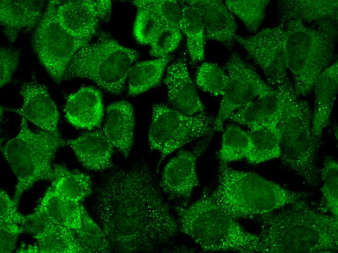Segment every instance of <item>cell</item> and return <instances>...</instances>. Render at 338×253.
<instances>
[{
    "label": "cell",
    "instance_id": "obj_1",
    "mask_svg": "<svg viewBox=\"0 0 338 253\" xmlns=\"http://www.w3.org/2000/svg\"><path fill=\"white\" fill-rule=\"evenodd\" d=\"M94 209L116 252H152L180 232L145 160L112 172L98 190Z\"/></svg>",
    "mask_w": 338,
    "mask_h": 253
},
{
    "label": "cell",
    "instance_id": "obj_2",
    "mask_svg": "<svg viewBox=\"0 0 338 253\" xmlns=\"http://www.w3.org/2000/svg\"><path fill=\"white\" fill-rule=\"evenodd\" d=\"M259 253H335L338 218L313 210L298 200L258 218Z\"/></svg>",
    "mask_w": 338,
    "mask_h": 253
},
{
    "label": "cell",
    "instance_id": "obj_3",
    "mask_svg": "<svg viewBox=\"0 0 338 253\" xmlns=\"http://www.w3.org/2000/svg\"><path fill=\"white\" fill-rule=\"evenodd\" d=\"M215 202L234 218H255L279 210L307 194L290 190L251 172L234 169L220 161Z\"/></svg>",
    "mask_w": 338,
    "mask_h": 253
},
{
    "label": "cell",
    "instance_id": "obj_4",
    "mask_svg": "<svg viewBox=\"0 0 338 253\" xmlns=\"http://www.w3.org/2000/svg\"><path fill=\"white\" fill-rule=\"evenodd\" d=\"M175 209L180 232L191 238L203 250L259 252L258 234L245 230L215 202L208 189L190 205L177 206Z\"/></svg>",
    "mask_w": 338,
    "mask_h": 253
},
{
    "label": "cell",
    "instance_id": "obj_5",
    "mask_svg": "<svg viewBox=\"0 0 338 253\" xmlns=\"http://www.w3.org/2000/svg\"><path fill=\"white\" fill-rule=\"evenodd\" d=\"M284 25L287 69L293 77L296 95L304 96L334 58L338 22H324L312 27L293 20Z\"/></svg>",
    "mask_w": 338,
    "mask_h": 253
},
{
    "label": "cell",
    "instance_id": "obj_6",
    "mask_svg": "<svg viewBox=\"0 0 338 253\" xmlns=\"http://www.w3.org/2000/svg\"><path fill=\"white\" fill-rule=\"evenodd\" d=\"M139 57L136 50L120 44L105 32L88 42L74 55L63 80L85 78L114 95L124 91L129 72Z\"/></svg>",
    "mask_w": 338,
    "mask_h": 253
},
{
    "label": "cell",
    "instance_id": "obj_7",
    "mask_svg": "<svg viewBox=\"0 0 338 253\" xmlns=\"http://www.w3.org/2000/svg\"><path fill=\"white\" fill-rule=\"evenodd\" d=\"M66 145L61 136L39 129L32 131L21 118L18 133L9 140L1 152L17 182L13 200L17 206L22 194L40 181H51V162L57 150Z\"/></svg>",
    "mask_w": 338,
    "mask_h": 253
},
{
    "label": "cell",
    "instance_id": "obj_8",
    "mask_svg": "<svg viewBox=\"0 0 338 253\" xmlns=\"http://www.w3.org/2000/svg\"><path fill=\"white\" fill-rule=\"evenodd\" d=\"M295 97L279 119L283 165L310 186L320 182L317 156L320 143L312 134V111L306 101Z\"/></svg>",
    "mask_w": 338,
    "mask_h": 253
},
{
    "label": "cell",
    "instance_id": "obj_9",
    "mask_svg": "<svg viewBox=\"0 0 338 253\" xmlns=\"http://www.w3.org/2000/svg\"><path fill=\"white\" fill-rule=\"evenodd\" d=\"M60 0H50L32 36L33 50L53 81L60 83L74 55L90 39L76 37L59 21L56 8Z\"/></svg>",
    "mask_w": 338,
    "mask_h": 253
},
{
    "label": "cell",
    "instance_id": "obj_10",
    "mask_svg": "<svg viewBox=\"0 0 338 253\" xmlns=\"http://www.w3.org/2000/svg\"><path fill=\"white\" fill-rule=\"evenodd\" d=\"M214 120L207 113L191 116L165 104H155L148 134L149 146L160 153V163L185 145L214 133Z\"/></svg>",
    "mask_w": 338,
    "mask_h": 253
},
{
    "label": "cell",
    "instance_id": "obj_11",
    "mask_svg": "<svg viewBox=\"0 0 338 253\" xmlns=\"http://www.w3.org/2000/svg\"><path fill=\"white\" fill-rule=\"evenodd\" d=\"M225 68L228 83L214 120V132L223 130L224 122L235 112L254 100L270 93L274 89L236 53L228 58Z\"/></svg>",
    "mask_w": 338,
    "mask_h": 253
},
{
    "label": "cell",
    "instance_id": "obj_12",
    "mask_svg": "<svg viewBox=\"0 0 338 253\" xmlns=\"http://www.w3.org/2000/svg\"><path fill=\"white\" fill-rule=\"evenodd\" d=\"M285 26L263 28L251 36H237V41L249 57L262 70L269 84L274 88L289 80L285 51Z\"/></svg>",
    "mask_w": 338,
    "mask_h": 253
},
{
    "label": "cell",
    "instance_id": "obj_13",
    "mask_svg": "<svg viewBox=\"0 0 338 253\" xmlns=\"http://www.w3.org/2000/svg\"><path fill=\"white\" fill-rule=\"evenodd\" d=\"M213 133L200 140L191 150L181 151L165 166L159 181L160 189L172 198L187 200L199 185L196 170L198 158L208 147Z\"/></svg>",
    "mask_w": 338,
    "mask_h": 253
},
{
    "label": "cell",
    "instance_id": "obj_14",
    "mask_svg": "<svg viewBox=\"0 0 338 253\" xmlns=\"http://www.w3.org/2000/svg\"><path fill=\"white\" fill-rule=\"evenodd\" d=\"M20 226L37 240L40 253H84L74 231L54 223L37 207Z\"/></svg>",
    "mask_w": 338,
    "mask_h": 253
},
{
    "label": "cell",
    "instance_id": "obj_15",
    "mask_svg": "<svg viewBox=\"0 0 338 253\" xmlns=\"http://www.w3.org/2000/svg\"><path fill=\"white\" fill-rule=\"evenodd\" d=\"M296 96L293 84L289 79L274 88L270 93L257 98L239 109L228 119L249 128L276 125L289 103Z\"/></svg>",
    "mask_w": 338,
    "mask_h": 253
},
{
    "label": "cell",
    "instance_id": "obj_16",
    "mask_svg": "<svg viewBox=\"0 0 338 253\" xmlns=\"http://www.w3.org/2000/svg\"><path fill=\"white\" fill-rule=\"evenodd\" d=\"M21 106L9 110L18 114L39 129L60 136L58 125L59 112L47 87L35 80L24 82L20 87Z\"/></svg>",
    "mask_w": 338,
    "mask_h": 253
},
{
    "label": "cell",
    "instance_id": "obj_17",
    "mask_svg": "<svg viewBox=\"0 0 338 253\" xmlns=\"http://www.w3.org/2000/svg\"><path fill=\"white\" fill-rule=\"evenodd\" d=\"M164 82L171 108L191 116L207 113L190 75L185 56L179 57L168 66Z\"/></svg>",
    "mask_w": 338,
    "mask_h": 253
},
{
    "label": "cell",
    "instance_id": "obj_18",
    "mask_svg": "<svg viewBox=\"0 0 338 253\" xmlns=\"http://www.w3.org/2000/svg\"><path fill=\"white\" fill-rule=\"evenodd\" d=\"M187 3L200 16L205 39L218 41L228 48L233 46L237 30L234 15L221 0H190Z\"/></svg>",
    "mask_w": 338,
    "mask_h": 253
},
{
    "label": "cell",
    "instance_id": "obj_19",
    "mask_svg": "<svg viewBox=\"0 0 338 253\" xmlns=\"http://www.w3.org/2000/svg\"><path fill=\"white\" fill-rule=\"evenodd\" d=\"M135 112L126 100L114 102L106 109L103 132L113 146L127 157L134 143Z\"/></svg>",
    "mask_w": 338,
    "mask_h": 253
},
{
    "label": "cell",
    "instance_id": "obj_20",
    "mask_svg": "<svg viewBox=\"0 0 338 253\" xmlns=\"http://www.w3.org/2000/svg\"><path fill=\"white\" fill-rule=\"evenodd\" d=\"M43 0H2L0 1V21L3 32L10 42L18 34L36 26L43 13Z\"/></svg>",
    "mask_w": 338,
    "mask_h": 253
},
{
    "label": "cell",
    "instance_id": "obj_21",
    "mask_svg": "<svg viewBox=\"0 0 338 253\" xmlns=\"http://www.w3.org/2000/svg\"><path fill=\"white\" fill-rule=\"evenodd\" d=\"M64 113L67 120L75 126L88 129L99 126L103 116L101 92L92 87L81 88L68 96Z\"/></svg>",
    "mask_w": 338,
    "mask_h": 253
},
{
    "label": "cell",
    "instance_id": "obj_22",
    "mask_svg": "<svg viewBox=\"0 0 338 253\" xmlns=\"http://www.w3.org/2000/svg\"><path fill=\"white\" fill-rule=\"evenodd\" d=\"M338 86V61L326 68L318 77L314 88L315 103L312 115V134L320 143L328 125L336 100Z\"/></svg>",
    "mask_w": 338,
    "mask_h": 253
},
{
    "label": "cell",
    "instance_id": "obj_23",
    "mask_svg": "<svg viewBox=\"0 0 338 253\" xmlns=\"http://www.w3.org/2000/svg\"><path fill=\"white\" fill-rule=\"evenodd\" d=\"M66 145L71 148L79 161L88 170L100 171L113 166L114 147L103 131L84 132L75 139L66 141Z\"/></svg>",
    "mask_w": 338,
    "mask_h": 253
},
{
    "label": "cell",
    "instance_id": "obj_24",
    "mask_svg": "<svg viewBox=\"0 0 338 253\" xmlns=\"http://www.w3.org/2000/svg\"><path fill=\"white\" fill-rule=\"evenodd\" d=\"M279 23L293 20L319 24L324 22H338L337 0H282L275 3Z\"/></svg>",
    "mask_w": 338,
    "mask_h": 253
},
{
    "label": "cell",
    "instance_id": "obj_25",
    "mask_svg": "<svg viewBox=\"0 0 338 253\" xmlns=\"http://www.w3.org/2000/svg\"><path fill=\"white\" fill-rule=\"evenodd\" d=\"M56 14L63 26L71 34L90 40L95 34L100 21L88 0H60Z\"/></svg>",
    "mask_w": 338,
    "mask_h": 253
},
{
    "label": "cell",
    "instance_id": "obj_26",
    "mask_svg": "<svg viewBox=\"0 0 338 253\" xmlns=\"http://www.w3.org/2000/svg\"><path fill=\"white\" fill-rule=\"evenodd\" d=\"M54 223L76 231L82 226L81 204L57 194L50 186L36 207Z\"/></svg>",
    "mask_w": 338,
    "mask_h": 253
},
{
    "label": "cell",
    "instance_id": "obj_27",
    "mask_svg": "<svg viewBox=\"0 0 338 253\" xmlns=\"http://www.w3.org/2000/svg\"><path fill=\"white\" fill-rule=\"evenodd\" d=\"M53 168L51 187L59 195L80 202L92 193L91 177L86 173L70 170L61 163L54 164Z\"/></svg>",
    "mask_w": 338,
    "mask_h": 253
},
{
    "label": "cell",
    "instance_id": "obj_28",
    "mask_svg": "<svg viewBox=\"0 0 338 253\" xmlns=\"http://www.w3.org/2000/svg\"><path fill=\"white\" fill-rule=\"evenodd\" d=\"M171 59L169 55L135 63L127 77L128 94H140L158 85Z\"/></svg>",
    "mask_w": 338,
    "mask_h": 253
},
{
    "label": "cell",
    "instance_id": "obj_29",
    "mask_svg": "<svg viewBox=\"0 0 338 253\" xmlns=\"http://www.w3.org/2000/svg\"><path fill=\"white\" fill-rule=\"evenodd\" d=\"M251 148L246 157L251 164H257L280 156V134L276 125L249 128Z\"/></svg>",
    "mask_w": 338,
    "mask_h": 253
},
{
    "label": "cell",
    "instance_id": "obj_30",
    "mask_svg": "<svg viewBox=\"0 0 338 253\" xmlns=\"http://www.w3.org/2000/svg\"><path fill=\"white\" fill-rule=\"evenodd\" d=\"M183 11L181 31L186 37L187 47L192 63L204 58L205 34L203 22L186 0H180Z\"/></svg>",
    "mask_w": 338,
    "mask_h": 253
},
{
    "label": "cell",
    "instance_id": "obj_31",
    "mask_svg": "<svg viewBox=\"0 0 338 253\" xmlns=\"http://www.w3.org/2000/svg\"><path fill=\"white\" fill-rule=\"evenodd\" d=\"M82 226L75 231L76 238L84 253H109L113 252L103 231L90 217L81 204Z\"/></svg>",
    "mask_w": 338,
    "mask_h": 253
},
{
    "label": "cell",
    "instance_id": "obj_32",
    "mask_svg": "<svg viewBox=\"0 0 338 253\" xmlns=\"http://www.w3.org/2000/svg\"><path fill=\"white\" fill-rule=\"evenodd\" d=\"M251 145L247 132L235 125L227 126L223 131L221 145L217 154L219 161L228 163L246 158Z\"/></svg>",
    "mask_w": 338,
    "mask_h": 253
},
{
    "label": "cell",
    "instance_id": "obj_33",
    "mask_svg": "<svg viewBox=\"0 0 338 253\" xmlns=\"http://www.w3.org/2000/svg\"><path fill=\"white\" fill-rule=\"evenodd\" d=\"M270 2V0H228L224 4L248 30L255 34L264 18L265 10Z\"/></svg>",
    "mask_w": 338,
    "mask_h": 253
},
{
    "label": "cell",
    "instance_id": "obj_34",
    "mask_svg": "<svg viewBox=\"0 0 338 253\" xmlns=\"http://www.w3.org/2000/svg\"><path fill=\"white\" fill-rule=\"evenodd\" d=\"M131 2L137 10H149L155 14L166 24L176 27L181 31L183 11L180 0H137Z\"/></svg>",
    "mask_w": 338,
    "mask_h": 253
},
{
    "label": "cell",
    "instance_id": "obj_35",
    "mask_svg": "<svg viewBox=\"0 0 338 253\" xmlns=\"http://www.w3.org/2000/svg\"><path fill=\"white\" fill-rule=\"evenodd\" d=\"M196 83L203 90L216 96H222L227 85L228 75L217 64L205 62L197 71Z\"/></svg>",
    "mask_w": 338,
    "mask_h": 253
},
{
    "label": "cell",
    "instance_id": "obj_36",
    "mask_svg": "<svg viewBox=\"0 0 338 253\" xmlns=\"http://www.w3.org/2000/svg\"><path fill=\"white\" fill-rule=\"evenodd\" d=\"M322 182L321 192L325 203L332 215L338 217V164L336 160L327 158L320 171Z\"/></svg>",
    "mask_w": 338,
    "mask_h": 253
},
{
    "label": "cell",
    "instance_id": "obj_37",
    "mask_svg": "<svg viewBox=\"0 0 338 253\" xmlns=\"http://www.w3.org/2000/svg\"><path fill=\"white\" fill-rule=\"evenodd\" d=\"M166 24L152 12L138 9L134 25V34L141 44L150 45L157 33Z\"/></svg>",
    "mask_w": 338,
    "mask_h": 253
},
{
    "label": "cell",
    "instance_id": "obj_38",
    "mask_svg": "<svg viewBox=\"0 0 338 253\" xmlns=\"http://www.w3.org/2000/svg\"><path fill=\"white\" fill-rule=\"evenodd\" d=\"M181 38V31L179 28L165 24L150 44V54L156 58L168 56L178 47Z\"/></svg>",
    "mask_w": 338,
    "mask_h": 253
},
{
    "label": "cell",
    "instance_id": "obj_39",
    "mask_svg": "<svg viewBox=\"0 0 338 253\" xmlns=\"http://www.w3.org/2000/svg\"><path fill=\"white\" fill-rule=\"evenodd\" d=\"M20 58V51L16 48L1 47L0 49V87L10 83Z\"/></svg>",
    "mask_w": 338,
    "mask_h": 253
},
{
    "label": "cell",
    "instance_id": "obj_40",
    "mask_svg": "<svg viewBox=\"0 0 338 253\" xmlns=\"http://www.w3.org/2000/svg\"><path fill=\"white\" fill-rule=\"evenodd\" d=\"M23 232L15 223H0V252L10 253L15 249L18 235Z\"/></svg>",
    "mask_w": 338,
    "mask_h": 253
},
{
    "label": "cell",
    "instance_id": "obj_41",
    "mask_svg": "<svg viewBox=\"0 0 338 253\" xmlns=\"http://www.w3.org/2000/svg\"><path fill=\"white\" fill-rule=\"evenodd\" d=\"M25 216L19 212L6 192L3 189L0 192V223H15L20 225Z\"/></svg>",
    "mask_w": 338,
    "mask_h": 253
},
{
    "label": "cell",
    "instance_id": "obj_42",
    "mask_svg": "<svg viewBox=\"0 0 338 253\" xmlns=\"http://www.w3.org/2000/svg\"><path fill=\"white\" fill-rule=\"evenodd\" d=\"M88 2L100 20L107 21L112 12V2L110 0H88Z\"/></svg>",
    "mask_w": 338,
    "mask_h": 253
},
{
    "label": "cell",
    "instance_id": "obj_43",
    "mask_svg": "<svg viewBox=\"0 0 338 253\" xmlns=\"http://www.w3.org/2000/svg\"><path fill=\"white\" fill-rule=\"evenodd\" d=\"M17 253H40V249L37 245H22L18 250Z\"/></svg>",
    "mask_w": 338,
    "mask_h": 253
}]
</instances>
